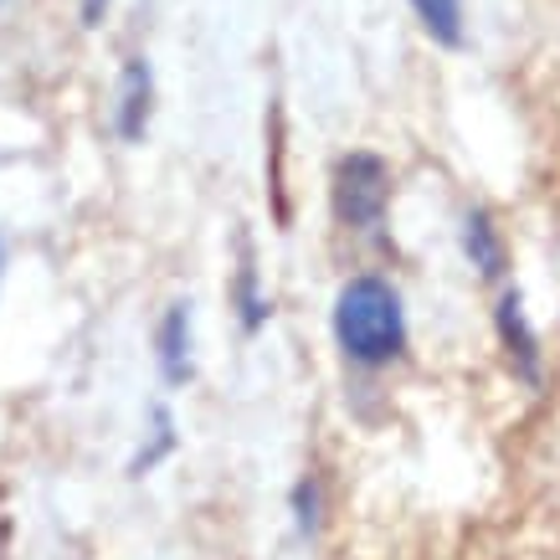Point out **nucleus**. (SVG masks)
Segmentation results:
<instances>
[{"mask_svg":"<svg viewBox=\"0 0 560 560\" xmlns=\"http://www.w3.org/2000/svg\"><path fill=\"white\" fill-rule=\"evenodd\" d=\"M78 11H83V26H103V16H108V0H78Z\"/></svg>","mask_w":560,"mask_h":560,"instance_id":"10","label":"nucleus"},{"mask_svg":"<svg viewBox=\"0 0 560 560\" xmlns=\"http://www.w3.org/2000/svg\"><path fill=\"white\" fill-rule=\"evenodd\" d=\"M232 304H237L247 335H257V329L272 319V299L262 293V278H257V262L247 247H242V268H237V283H232Z\"/></svg>","mask_w":560,"mask_h":560,"instance_id":"8","label":"nucleus"},{"mask_svg":"<svg viewBox=\"0 0 560 560\" xmlns=\"http://www.w3.org/2000/svg\"><path fill=\"white\" fill-rule=\"evenodd\" d=\"M329 201H335V221L340 226H350V232H381L386 206H390V165L375 150H350L335 165Z\"/></svg>","mask_w":560,"mask_h":560,"instance_id":"2","label":"nucleus"},{"mask_svg":"<svg viewBox=\"0 0 560 560\" xmlns=\"http://www.w3.org/2000/svg\"><path fill=\"white\" fill-rule=\"evenodd\" d=\"M0 268H5V247H0Z\"/></svg>","mask_w":560,"mask_h":560,"instance_id":"11","label":"nucleus"},{"mask_svg":"<svg viewBox=\"0 0 560 560\" xmlns=\"http://www.w3.org/2000/svg\"><path fill=\"white\" fill-rule=\"evenodd\" d=\"M417 26H422L438 47L458 51L468 42V11H463V0H407Z\"/></svg>","mask_w":560,"mask_h":560,"instance_id":"7","label":"nucleus"},{"mask_svg":"<svg viewBox=\"0 0 560 560\" xmlns=\"http://www.w3.org/2000/svg\"><path fill=\"white\" fill-rule=\"evenodd\" d=\"M160 375H165V386H186L190 381V304H171L165 308V319H160Z\"/></svg>","mask_w":560,"mask_h":560,"instance_id":"6","label":"nucleus"},{"mask_svg":"<svg viewBox=\"0 0 560 560\" xmlns=\"http://www.w3.org/2000/svg\"><path fill=\"white\" fill-rule=\"evenodd\" d=\"M329 329L340 355L360 371H386L390 360H401L407 350V308L401 293L390 289L381 272H355L329 308Z\"/></svg>","mask_w":560,"mask_h":560,"instance_id":"1","label":"nucleus"},{"mask_svg":"<svg viewBox=\"0 0 560 560\" xmlns=\"http://www.w3.org/2000/svg\"><path fill=\"white\" fill-rule=\"evenodd\" d=\"M150 103H154L150 62H144V57H129V62H124V78H119V103H114V129H119L124 144L144 139V129H150Z\"/></svg>","mask_w":560,"mask_h":560,"instance_id":"5","label":"nucleus"},{"mask_svg":"<svg viewBox=\"0 0 560 560\" xmlns=\"http://www.w3.org/2000/svg\"><path fill=\"white\" fill-rule=\"evenodd\" d=\"M458 242H463L468 268H474L483 283H499V278L510 272V247H504V232H499V221H493L483 206H468V211H463Z\"/></svg>","mask_w":560,"mask_h":560,"instance_id":"4","label":"nucleus"},{"mask_svg":"<svg viewBox=\"0 0 560 560\" xmlns=\"http://www.w3.org/2000/svg\"><path fill=\"white\" fill-rule=\"evenodd\" d=\"M319 504H324L319 478H299V483H293V525H299V535H314V529H319Z\"/></svg>","mask_w":560,"mask_h":560,"instance_id":"9","label":"nucleus"},{"mask_svg":"<svg viewBox=\"0 0 560 560\" xmlns=\"http://www.w3.org/2000/svg\"><path fill=\"white\" fill-rule=\"evenodd\" d=\"M493 329H499V345H504V355H510L514 375H520L529 390H540V381H545V355H540V335H535V324H529L520 289H504V293H499V308H493Z\"/></svg>","mask_w":560,"mask_h":560,"instance_id":"3","label":"nucleus"}]
</instances>
